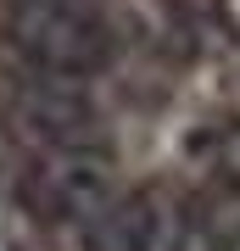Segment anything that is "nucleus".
Listing matches in <instances>:
<instances>
[{"mask_svg": "<svg viewBox=\"0 0 240 251\" xmlns=\"http://www.w3.org/2000/svg\"><path fill=\"white\" fill-rule=\"evenodd\" d=\"M6 34L45 78L89 84L112 67V23L95 0H6Z\"/></svg>", "mask_w": 240, "mask_h": 251, "instance_id": "1", "label": "nucleus"}, {"mask_svg": "<svg viewBox=\"0 0 240 251\" xmlns=\"http://www.w3.org/2000/svg\"><path fill=\"white\" fill-rule=\"evenodd\" d=\"M168 224L173 212L157 190H123L79 229V251H162Z\"/></svg>", "mask_w": 240, "mask_h": 251, "instance_id": "4", "label": "nucleus"}, {"mask_svg": "<svg viewBox=\"0 0 240 251\" xmlns=\"http://www.w3.org/2000/svg\"><path fill=\"white\" fill-rule=\"evenodd\" d=\"M11 196L45 229H84L117 190L107 151H39L34 162H23Z\"/></svg>", "mask_w": 240, "mask_h": 251, "instance_id": "2", "label": "nucleus"}, {"mask_svg": "<svg viewBox=\"0 0 240 251\" xmlns=\"http://www.w3.org/2000/svg\"><path fill=\"white\" fill-rule=\"evenodd\" d=\"M0 112L39 151H101V128H107L101 123V106L73 78L28 73V78L0 90Z\"/></svg>", "mask_w": 240, "mask_h": 251, "instance_id": "3", "label": "nucleus"}]
</instances>
